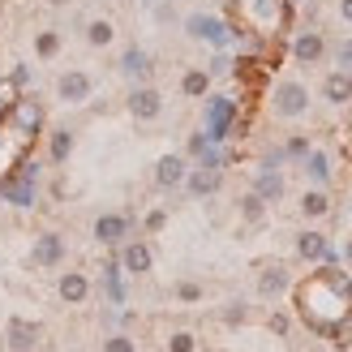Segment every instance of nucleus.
Returning <instances> with one entry per match:
<instances>
[{"label":"nucleus","mask_w":352,"mask_h":352,"mask_svg":"<svg viewBox=\"0 0 352 352\" xmlns=\"http://www.w3.org/2000/svg\"><path fill=\"white\" fill-rule=\"evenodd\" d=\"M271 108H275V116L296 120V116L309 112V91H305L301 82H279L275 95H271Z\"/></svg>","instance_id":"1"},{"label":"nucleus","mask_w":352,"mask_h":352,"mask_svg":"<svg viewBox=\"0 0 352 352\" xmlns=\"http://www.w3.org/2000/svg\"><path fill=\"white\" fill-rule=\"evenodd\" d=\"M91 91H95V82H91L86 69H65V74L56 78V99L60 103H86Z\"/></svg>","instance_id":"2"},{"label":"nucleus","mask_w":352,"mask_h":352,"mask_svg":"<svg viewBox=\"0 0 352 352\" xmlns=\"http://www.w3.org/2000/svg\"><path fill=\"white\" fill-rule=\"evenodd\" d=\"M160 112H164V95L155 91V86H138L129 95V116L133 120H155Z\"/></svg>","instance_id":"3"},{"label":"nucleus","mask_w":352,"mask_h":352,"mask_svg":"<svg viewBox=\"0 0 352 352\" xmlns=\"http://www.w3.org/2000/svg\"><path fill=\"white\" fill-rule=\"evenodd\" d=\"M292 56L301 60V65H318V60L327 56V39H322L318 30H301V34L292 39Z\"/></svg>","instance_id":"4"},{"label":"nucleus","mask_w":352,"mask_h":352,"mask_svg":"<svg viewBox=\"0 0 352 352\" xmlns=\"http://www.w3.org/2000/svg\"><path fill=\"white\" fill-rule=\"evenodd\" d=\"M5 336H9V340H5L9 352H34V348H39V327L26 322V318H13Z\"/></svg>","instance_id":"5"},{"label":"nucleus","mask_w":352,"mask_h":352,"mask_svg":"<svg viewBox=\"0 0 352 352\" xmlns=\"http://www.w3.org/2000/svg\"><path fill=\"white\" fill-rule=\"evenodd\" d=\"M56 292H60V301H65V305H82L86 296H91V279H86L82 271H65V275H60V284H56Z\"/></svg>","instance_id":"6"},{"label":"nucleus","mask_w":352,"mask_h":352,"mask_svg":"<svg viewBox=\"0 0 352 352\" xmlns=\"http://www.w3.org/2000/svg\"><path fill=\"white\" fill-rule=\"evenodd\" d=\"M129 236V219L125 215H99L95 219V241L99 245H120Z\"/></svg>","instance_id":"7"},{"label":"nucleus","mask_w":352,"mask_h":352,"mask_svg":"<svg viewBox=\"0 0 352 352\" xmlns=\"http://www.w3.org/2000/svg\"><path fill=\"white\" fill-rule=\"evenodd\" d=\"M322 95H327V103H336V108L352 103V74H344V69L327 74V78H322Z\"/></svg>","instance_id":"8"},{"label":"nucleus","mask_w":352,"mask_h":352,"mask_svg":"<svg viewBox=\"0 0 352 352\" xmlns=\"http://www.w3.org/2000/svg\"><path fill=\"white\" fill-rule=\"evenodd\" d=\"M9 120L17 125V133H39V125H43V108H39V103H30V99H17V108L9 112Z\"/></svg>","instance_id":"9"},{"label":"nucleus","mask_w":352,"mask_h":352,"mask_svg":"<svg viewBox=\"0 0 352 352\" xmlns=\"http://www.w3.org/2000/svg\"><path fill=\"white\" fill-rule=\"evenodd\" d=\"M60 258H65V236L60 232H43L34 241V262H39V267H56Z\"/></svg>","instance_id":"10"},{"label":"nucleus","mask_w":352,"mask_h":352,"mask_svg":"<svg viewBox=\"0 0 352 352\" xmlns=\"http://www.w3.org/2000/svg\"><path fill=\"white\" fill-rule=\"evenodd\" d=\"M181 181H185V160H181V155H164V160L155 164V185H160V189H176Z\"/></svg>","instance_id":"11"},{"label":"nucleus","mask_w":352,"mask_h":352,"mask_svg":"<svg viewBox=\"0 0 352 352\" xmlns=\"http://www.w3.org/2000/svg\"><path fill=\"white\" fill-rule=\"evenodd\" d=\"M296 254H301L305 262H327L331 258V241L322 232H301L296 236Z\"/></svg>","instance_id":"12"},{"label":"nucleus","mask_w":352,"mask_h":352,"mask_svg":"<svg viewBox=\"0 0 352 352\" xmlns=\"http://www.w3.org/2000/svg\"><path fill=\"white\" fill-rule=\"evenodd\" d=\"M185 181H189V193L206 198V193H215V189L223 185V176H219V168H198V172H189Z\"/></svg>","instance_id":"13"},{"label":"nucleus","mask_w":352,"mask_h":352,"mask_svg":"<svg viewBox=\"0 0 352 352\" xmlns=\"http://www.w3.org/2000/svg\"><path fill=\"white\" fill-rule=\"evenodd\" d=\"M185 26H189V34H193V39H215V43H219V39H228L223 22H215V17H202V13H193Z\"/></svg>","instance_id":"14"},{"label":"nucleus","mask_w":352,"mask_h":352,"mask_svg":"<svg viewBox=\"0 0 352 352\" xmlns=\"http://www.w3.org/2000/svg\"><path fill=\"white\" fill-rule=\"evenodd\" d=\"M82 39L91 43V47H108V43L116 39V26L108 22V17H95V22H86V30H82Z\"/></svg>","instance_id":"15"},{"label":"nucleus","mask_w":352,"mask_h":352,"mask_svg":"<svg viewBox=\"0 0 352 352\" xmlns=\"http://www.w3.org/2000/svg\"><path fill=\"white\" fill-rule=\"evenodd\" d=\"M120 262H125V271H133V275H146L151 271V250L142 241H133V245H125V254H120Z\"/></svg>","instance_id":"16"},{"label":"nucleus","mask_w":352,"mask_h":352,"mask_svg":"<svg viewBox=\"0 0 352 352\" xmlns=\"http://www.w3.org/2000/svg\"><path fill=\"white\" fill-rule=\"evenodd\" d=\"M284 288H288V271L284 267H267L258 275V296H279Z\"/></svg>","instance_id":"17"},{"label":"nucleus","mask_w":352,"mask_h":352,"mask_svg":"<svg viewBox=\"0 0 352 352\" xmlns=\"http://www.w3.org/2000/svg\"><path fill=\"white\" fill-rule=\"evenodd\" d=\"M60 30H39L34 34V56L39 60H52V56H60Z\"/></svg>","instance_id":"18"},{"label":"nucleus","mask_w":352,"mask_h":352,"mask_svg":"<svg viewBox=\"0 0 352 352\" xmlns=\"http://www.w3.org/2000/svg\"><path fill=\"white\" fill-rule=\"evenodd\" d=\"M181 91H185L189 99H202V95L210 91V74H206V69H189V74L181 78Z\"/></svg>","instance_id":"19"},{"label":"nucleus","mask_w":352,"mask_h":352,"mask_svg":"<svg viewBox=\"0 0 352 352\" xmlns=\"http://www.w3.org/2000/svg\"><path fill=\"white\" fill-rule=\"evenodd\" d=\"M120 69H125L129 78H146V74H151V60H146V52H138V47H129L125 56H120Z\"/></svg>","instance_id":"20"},{"label":"nucleus","mask_w":352,"mask_h":352,"mask_svg":"<svg viewBox=\"0 0 352 352\" xmlns=\"http://www.w3.org/2000/svg\"><path fill=\"white\" fill-rule=\"evenodd\" d=\"M301 210H305L309 219H322L327 210H331V198H327L322 189H314V193H305V198H301Z\"/></svg>","instance_id":"21"},{"label":"nucleus","mask_w":352,"mask_h":352,"mask_svg":"<svg viewBox=\"0 0 352 352\" xmlns=\"http://www.w3.org/2000/svg\"><path fill=\"white\" fill-rule=\"evenodd\" d=\"M69 151H74V133H69V129H56V133H52V164H65Z\"/></svg>","instance_id":"22"},{"label":"nucleus","mask_w":352,"mask_h":352,"mask_svg":"<svg viewBox=\"0 0 352 352\" xmlns=\"http://www.w3.org/2000/svg\"><path fill=\"white\" fill-rule=\"evenodd\" d=\"M279 193H284V181H279L275 172H267V176H258V198H262V202H275Z\"/></svg>","instance_id":"23"},{"label":"nucleus","mask_w":352,"mask_h":352,"mask_svg":"<svg viewBox=\"0 0 352 352\" xmlns=\"http://www.w3.org/2000/svg\"><path fill=\"white\" fill-rule=\"evenodd\" d=\"M305 172L314 176V181H327V176H331V160H327V155H309V168Z\"/></svg>","instance_id":"24"},{"label":"nucleus","mask_w":352,"mask_h":352,"mask_svg":"<svg viewBox=\"0 0 352 352\" xmlns=\"http://www.w3.org/2000/svg\"><path fill=\"white\" fill-rule=\"evenodd\" d=\"M336 65L344 69V74H352V39H340L336 43Z\"/></svg>","instance_id":"25"},{"label":"nucleus","mask_w":352,"mask_h":352,"mask_svg":"<svg viewBox=\"0 0 352 352\" xmlns=\"http://www.w3.org/2000/svg\"><path fill=\"white\" fill-rule=\"evenodd\" d=\"M241 215H245V219H262V198H258V193L241 198Z\"/></svg>","instance_id":"26"},{"label":"nucleus","mask_w":352,"mask_h":352,"mask_svg":"<svg viewBox=\"0 0 352 352\" xmlns=\"http://www.w3.org/2000/svg\"><path fill=\"white\" fill-rule=\"evenodd\" d=\"M103 352H138V340H129V336H112L108 344H103Z\"/></svg>","instance_id":"27"},{"label":"nucleus","mask_w":352,"mask_h":352,"mask_svg":"<svg viewBox=\"0 0 352 352\" xmlns=\"http://www.w3.org/2000/svg\"><path fill=\"white\" fill-rule=\"evenodd\" d=\"M168 352H193V336L189 331H176V336L168 340Z\"/></svg>","instance_id":"28"},{"label":"nucleus","mask_w":352,"mask_h":352,"mask_svg":"<svg viewBox=\"0 0 352 352\" xmlns=\"http://www.w3.org/2000/svg\"><path fill=\"white\" fill-rule=\"evenodd\" d=\"M164 223H168V215H164V210H151V215H146V232H160Z\"/></svg>","instance_id":"29"},{"label":"nucleus","mask_w":352,"mask_h":352,"mask_svg":"<svg viewBox=\"0 0 352 352\" xmlns=\"http://www.w3.org/2000/svg\"><path fill=\"white\" fill-rule=\"evenodd\" d=\"M176 296H181V301H198L202 288H198V284H181V288H176Z\"/></svg>","instance_id":"30"},{"label":"nucleus","mask_w":352,"mask_h":352,"mask_svg":"<svg viewBox=\"0 0 352 352\" xmlns=\"http://www.w3.org/2000/svg\"><path fill=\"white\" fill-rule=\"evenodd\" d=\"M288 155H309V142L305 138H288Z\"/></svg>","instance_id":"31"},{"label":"nucleus","mask_w":352,"mask_h":352,"mask_svg":"<svg viewBox=\"0 0 352 352\" xmlns=\"http://www.w3.org/2000/svg\"><path fill=\"white\" fill-rule=\"evenodd\" d=\"M271 331H275V336H284V331H288V318H284V314H275V318H271Z\"/></svg>","instance_id":"32"},{"label":"nucleus","mask_w":352,"mask_h":352,"mask_svg":"<svg viewBox=\"0 0 352 352\" xmlns=\"http://www.w3.org/2000/svg\"><path fill=\"white\" fill-rule=\"evenodd\" d=\"M223 318H228V322H245V305H232V309L223 314Z\"/></svg>","instance_id":"33"},{"label":"nucleus","mask_w":352,"mask_h":352,"mask_svg":"<svg viewBox=\"0 0 352 352\" xmlns=\"http://www.w3.org/2000/svg\"><path fill=\"white\" fill-rule=\"evenodd\" d=\"M340 17H344V22L352 26V0H340Z\"/></svg>","instance_id":"34"},{"label":"nucleus","mask_w":352,"mask_h":352,"mask_svg":"<svg viewBox=\"0 0 352 352\" xmlns=\"http://www.w3.org/2000/svg\"><path fill=\"white\" fill-rule=\"evenodd\" d=\"M47 5H52V9H65V5H74V0H47Z\"/></svg>","instance_id":"35"}]
</instances>
